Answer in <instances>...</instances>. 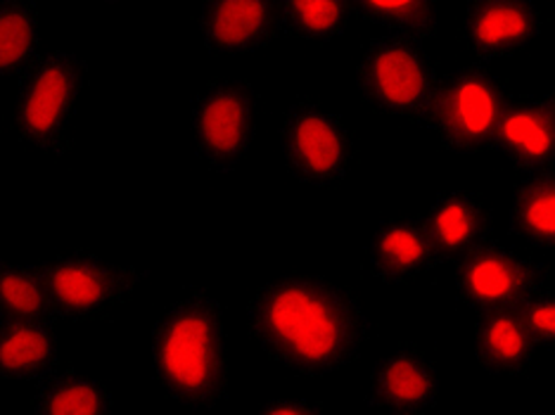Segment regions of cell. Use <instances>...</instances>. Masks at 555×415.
Segmentation results:
<instances>
[{"mask_svg":"<svg viewBox=\"0 0 555 415\" xmlns=\"http://www.w3.org/2000/svg\"><path fill=\"white\" fill-rule=\"evenodd\" d=\"M60 359L53 321L0 323V375L10 382H43Z\"/></svg>","mask_w":555,"mask_h":415,"instance_id":"2e32d148","label":"cell"},{"mask_svg":"<svg viewBox=\"0 0 555 415\" xmlns=\"http://www.w3.org/2000/svg\"><path fill=\"white\" fill-rule=\"evenodd\" d=\"M357 86L365 103L385 115L430 126L444 79L418 41L385 34L363 48Z\"/></svg>","mask_w":555,"mask_h":415,"instance_id":"3957f363","label":"cell"},{"mask_svg":"<svg viewBox=\"0 0 555 415\" xmlns=\"http://www.w3.org/2000/svg\"><path fill=\"white\" fill-rule=\"evenodd\" d=\"M511 105L508 91L485 65H465L444 79L430 129L449 153L475 155L491 147Z\"/></svg>","mask_w":555,"mask_h":415,"instance_id":"5b68a950","label":"cell"},{"mask_svg":"<svg viewBox=\"0 0 555 415\" xmlns=\"http://www.w3.org/2000/svg\"><path fill=\"white\" fill-rule=\"evenodd\" d=\"M539 345L520 311H494L477 316L473 333L475 361L491 375H520L537 356Z\"/></svg>","mask_w":555,"mask_h":415,"instance_id":"e0dca14e","label":"cell"},{"mask_svg":"<svg viewBox=\"0 0 555 415\" xmlns=\"http://www.w3.org/2000/svg\"><path fill=\"white\" fill-rule=\"evenodd\" d=\"M548 269L501 243H485L459 259L456 295L465 307L482 313L520 311L544 293Z\"/></svg>","mask_w":555,"mask_h":415,"instance_id":"ba28073f","label":"cell"},{"mask_svg":"<svg viewBox=\"0 0 555 415\" xmlns=\"http://www.w3.org/2000/svg\"><path fill=\"white\" fill-rule=\"evenodd\" d=\"M86 83V62L72 50H53L20 79L15 129L22 143L65 155L67 124Z\"/></svg>","mask_w":555,"mask_h":415,"instance_id":"277c9868","label":"cell"},{"mask_svg":"<svg viewBox=\"0 0 555 415\" xmlns=\"http://www.w3.org/2000/svg\"><path fill=\"white\" fill-rule=\"evenodd\" d=\"M544 17L529 0H473L463 12V36L479 65L532 43Z\"/></svg>","mask_w":555,"mask_h":415,"instance_id":"8fae6325","label":"cell"},{"mask_svg":"<svg viewBox=\"0 0 555 415\" xmlns=\"http://www.w3.org/2000/svg\"><path fill=\"white\" fill-rule=\"evenodd\" d=\"M511 231L539 249H555V171L529 173L515 187Z\"/></svg>","mask_w":555,"mask_h":415,"instance_id":"d6986e66","label":"cell"},{"mask_svg":"<svg viewBox=\"0 0 555 415\" xmlns=\"http://www.w3.org/2000/svg\"><path fill=\"white\" fill-rule=\"evenodd\" d=\"M489 150L506 155L520 171H548L555 165V86L511 103Z\"/></svg>","mask_w":555,"mask_h":415,"instance_id":"7c38bea8","label":"cell"},{"mask_svg":"<svg viewBox=\"0 0 555 415\" xmlns=\"http://www.w3.org/2000/svg\"><path fill=\"white\" fill-rule=\"evenodd\" d=\"M153 368L181 406H217L229 389L223 309L207 290H191L162 313L153 328Z\"/></svg>","mask_w":555,"mask_h":415,"instance_id":"7a4b0ae2","label":"cell"},{"mask_svg":"<svg viewBox=\"0 0 555 415\" xmlns=\"http://www.w3.org/2000/svg\"><path fill=\"white\" fill-rule=\"evenodd\" d=\"M41 269L55 319L60 321L105 316L147 275L141 269L103 261L91 251H69V255L41 263Z\"/></svg>","mask_w":555,"mask_h":415,"instance_id":"9c48e42d","label":"cell"},{"mask_svg":"<svg viewBox=\"0 0 555 415\" xmlns=\"http://www.w3.org/2000/svg\"><path fill=\"white\" fill-rule=\"evenodd\" d=\"M425 225L444 259H463L473 249L489 243L491 213L482 197L473 191L441 193L425 213Z\"/></svg>","mask_w":555,"mask_h":415,"instance_id":"9a60e30c","label":"cell"},{"mask_svg":"<svg viewBox=\"0 0 555 415\" xmlns=\"http://www.w3.org/2000/svg\"><path fill=\"white\" fill-rule=\"evenodd\" d=\"M0 311L8 321H55L41 263L0 267Z\"/></svg>","mask_w":555,"mask_h":415,"instance_id":"44dd1931","label":"cell"},{"mask_svg":"<svg viewBox=\"0 0 555 415\" xmlns=\"http://www.w3.org/2000/svg\"><path fill=\"white\" fill-rule=\"evenodd\" d=\"M520 316L539 347H555V295L541 293L520 309Z\"/></svg>","mask_w":555,"mask_h":415,"instance_id":"cb8c5ba5","label":"cell"},{"mask_svg":"<svg viewBox=\"0 0 555 415\" xmlns=\"http://www.w3.org/2000/svg\"><path fill=\"white\" fill-rule=\"evenodd\" d=\"M532 415H555V413H532Z\"/></svg>","mask_w":555,"mask_h":415,"instance_id":"484cf974","label":"cell"},{"mask_svg":"<svg viewBox=\"0 0 555 415\" xmlns=\"http://www.w3.org/2000/svg\"><path fill=\"white\" fill-rule=\"evenodd\" d=\"M257 415H323V411L309 399H271Z\"/></svg>","mask_w":555,"mask_h":415,"instance_id":"d4e9b609","label":"cell"},{"mask_svg":"<svg viewBox=\"0 0 555 415\" xmlns=\"http://www.w3.org/2000/svg\"><path fill=\"white\" fill-rule=\"evenodd\" d=\"M354 5L345 0H283L278 5L281 27L305 41L327 43L343 36Z\"/></svg>","mask_w":555,"mask_h":415,"instance_id":"7402d4cb","label":"cell"},{"mask_svg":"<svg viewBox=\"0 0 555 415\" xmlns=\"http://www.w3.org/2000/svg\"><path fill=\"white\" fill-rule=\"evenodd\" d=\"M202 46L214 55H243L275 39L278 5L269 0H214L197 17Z\"/></svg>","mask_w":555,"mask_h":415,"instance_id":"4fadbf2b","label":"cell"},{"mask_svg":"<svg viewBox=\"0 0 555 415\" xmlns=\"http://www.w3.org/2000/svg\"><path fill=\"white\" fill-rule=\"evenodd\" d=\"M112 392L98 377L79 371H60L39 382L31 415H109Z\"/></svg>","mask_w":555,"mask_h":415,"instance_id":"ac0fdd59","label":"cell"},{"mask_svg":"<svg viewBox=\"0 0 555 415\" xmlns=\"http://www.w3.org/2000/svg\"><path fill=\"white\" fill-rule=\"evenodd\" d=\"M435 361L418 347H401L375 363L365 404L385 415H425L439 401Z\"/></svg>","mask_w":555,"mask_h":415,"instance_id":"30bf717a","label":"cell"},{"mask_svg":"<svg viewBox=\"0 0 555 415\" xmlns=\"http://www.w3.org/2000/svg\"><path fill=\"white\" fill-rule=\"evenodd\" d=\"M281 153L299 183L331 187L347 179L354 159V138L337 112L313 100L289 105L281 124Z\"/></svg>","mask_w":555,"mask_h":415,"instance_id":"8992f818","label":"cell"},{"mask_svg":"<svg viewBox=\"0 0 555 415\" xmlns=\"http://www.w3.org/2000/svg\"><path fill=\"white\" fill-rule=\"evenodd\" d=\"M39 60V10L29 0L0 5V72L3 77L27 74Z\"/></svg>","mask_w":555,"mask_h":415,"instance_id":"ffe728a7","label":"cell"},{"mask_svg":"<svg viewBox=\"0 0 555 415\" xmlns=\"http://www.w3.org/2000/svg\"><path fill=\"white\" fill-rule=\"evenodd\" d=\"M191 129L197 157L211 171H233L257 135L255 88L237 79H214L193 103Z\"/></svg>","mask_w":555,"mask_h":415,"instance_id":"52a82bcc","label":"cell"},{"mask_svg":"<svg viewBox=\"0 0 555 415\" xmlns=\"http://www.w3.org/2000/svg\"><path fill=\"white\" fill-rule=\"evenodd\" d=\"M354 12L383 27L389 36H401L409 41H425L437 34V10L433 0H369L354 3Z\"/></svg>","mask_w":555,"mask_h":415,"instance_id":"603a6c76","label":"cell"},{"mask_svg":"<svg viewBox=\"0 0 555 415\" xmlns=\"http://www.w3.org/2000/svg\"><path fill=\"white\" fill-rule=\"evenodd\" d=\"M365 263L375 281L401 285L437 269L441 257L423 219H389L371 235Z\"/></svg>","mask_w":555,"mask_h":415,"instance_id":"5bb4252c","label":"cell"},{"mask_svg":"<svg viewBox=\"0 0 555 415\" xmlns=\"http://www.w3.org/2000/svg\"><path fill=\"white\" fill-rule=\"evenodd\" d=\"M257 347L297 375L347 368L369 342L371 321L357 297L321 275H283L261 285L247 307Z\"/></svg>","mask_w":555,"mask_h":415,"instance_id":"6da1fadb","label":"cell"}]
</instances>
